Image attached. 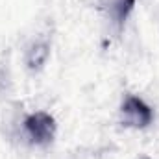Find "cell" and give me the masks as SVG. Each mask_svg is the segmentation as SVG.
<instances>
[{"mask_svg":"<svg viewBox=\"0 0 159 159\" xmlns=\"http://www.w3.org/2000/svg\"><path fill=\"white\" fill-rule=\"evenodd\" d=\"M137 0H98L96 7L104 20L117 32H122L129 17L133 15Z\"/></svg>","mask_w":159,"mask_h":159,"instance_id":"cell-3","label":"cell"},{"mask_svg":"<svg viewBox=\"0 0 159 159\" xmlns=\"http://www.w3.org/2000/svg\"><path fill=\"white\" fill-rule=\"evenodd\" d=\"M117 113H119L120 126L126 129H135V131L148 129L156 120L154 107L139 94H126L120 100Z\"/></svg>","mask_w":159,"mask_h":159,"instance_id":"cell-2","label":"cell"},{"mask_svg":"<svg viewBox=\"0 0 159 159\" xmlns=\"http://www.w3.org/2000/svg\"><path fill=\"white\" fill-rule=\"evenodd\" d=\"M50 54H52V43L48 37L37 35L32 41H28L24 50H22V63H24L26 70L32 74L41 72L46 67Z\"/></svg>","mask_w":159,"mask_h":159,"instance_id":"cell-4","label":"cell"},{"mask_svg":"<svg viewBox=\"0 0 159 159\" xmlns=\"http://www.w3.org/2000/svg\"><path fill=\"white\" fill-rule=\"evenodd\" d=\"M15 135L22 144L30 148L44 150L52 146L57 137V120L54 119L52 113L43 111V109L24 113L17 120Z\"/></svg>","mask_w":159,"mask_h":159,"instance_id":"cell-1","label":"cell"}]
</instances>
